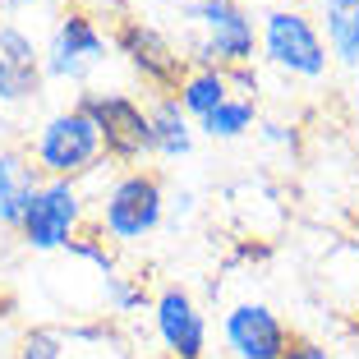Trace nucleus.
I'll return each mask as SVG.
<instances>
[{"label":"nucleus","mask_w":359,"mask_h":359,"mask_svg":"<svg viewBox=\"0 0 359 359\" xmlns=\"http://www.w3.org/2000/svg\"><path fill=\"white\" fill-rule=\"evenodd\" d=\"M32 161L37 170H46V180H79L102 161V134H97L93 116L83 106L55 111L37 138H32Z\"/></svg>","instance_id":"f257e3e1"},{"label":"nucleus","mask_w":359,"mask_h":359,"mask_svg":"<svg viewBox=\"0 0 359 359\" xmlns=\"http://www.w3.org/2000/svg\"><path fill=\"white\" fill-rule=\"evenodd\" d=\"M166 217V194L152 170H125L102 198V231L116 244L148 240Z\"/></svg>","instance_id":"f03ea898"},{"label":"nucleus","mask_w":359,"mask_h":359,"mask_svg":"<svg viewBox=\"0 0 359 359\" xmlns=\"http://www.w3.org/2000/svg\"><path fill=\"white\" fill-rule=\"evenodd\" d=\"M189 19L203 28L198 65H212V69H244V65L254 60L258 28H254V19L240 10V0H194Z\"/></svg>","instance_id":"7ed1b4c3"},{"label":"nucleus","mask_w":359,"mask_h":359,"mask_svg":"<svg viewBox=\"0 0 359 359\" xmlns=\"http://www.w3.org/2000/svg\"><path fill=\"white\" fill-rule=\"evenodd\" d=\"M88 116H93L97 134H102V152L120 166H134V161L152 157V120L148 111L125 93H83L79 97Z\"/></svg>","instance_id":"20e7f679"},{"label":"nucleus","mask_w":359,"mask_h":359,"mask_svg":"<svg viewBox=\"0 0 359 359\" xmlns=\"http://www.w3.org/2000/svg\"><path fill=\"white\" fill-rule=\"evenodd\" d=\"M263 55L295 79H323L327 74V42L299 10H267L263 14Z\"/></svg>","instance_id":"39448f33"},{"label":"nucleus","mask_w":359,"mask_h":359,"mask_svg":"<svg viewBox=\"0 0 359 359\" xmlns=\"http://www.w3.org/2000/svg\"><path fill=\"white\" fill-rule=\"evenodd\" d=\"M79 222H83V194H79L74 180H42L28 203V217H23L19 235L37 254L69 249V240L79 235Z\"/></svg>","instance_id":"423d86ee"},{"label":"nucleus","mask_w":359,"mask_h":359,"mask_svg":"<svg viewBox=\"0 0 359 359\" xmlns=\"http://www.w3.org/2000/svg\"><path fill=\"white\" fill-rule=\"evenodd\" d=\"M116 51L129 60V69H134L143 83H152L161 97H175V88L184 83V55L175 51V42H170L161 28H152V23L143 19H120L116 23Z\"/></svg>","instance_id":"0eeeda50"},{"label":"nucleus","mask_w":359,"mask_h":359,"mask_svg":"<svg viewBox=\"0 0 359 359\" xmlns=\"http://www.w3.org/2000/svg\"><path fill=\"white\" fill-rule=\"evenodd\" d=\"M152 327L166 350V359H203L208 355V323L203 309L194 304V295L184 285H166L152 299Z\"/></svg>","instance_id":"6e6552de"},{"label":"nucleus","mask_w":359,"mask_h":359,"mask_svg":"<svg viewBox=\"0 0 359 359\" xmlns=\"http://www.w3.org/2000/svg\"><path fill=\"white\" fill-rule=\"evenodd\" d=\"M42 60H46V74L51 79H74L79 83V79H88V69H97V65L106 60V37L88 14L69 10L55 23Z\"/></svg>","instance_id":"1a4fd4ad"},{"label":"nucleus","mask_w":359,"mask_h":359,"mask_svg":"<svg viewBox=\"0 0 359 359\" xmlns=\"http://www.w3.org/2000/svg\"><path fill=\"white\" fill-rule=\"evenodd\" d=\"M222 337L235 359H281L290 346L285 323L267 304H235L222 323Z\"/></svg>","instance_id":"9d476101"},{"label":"nucleus","mask_w":359,"mask_h":359,"mask_svg":"<svg viewBox=\"0 0 359 359\" xmlns=\"http://www.w3.org/2000/svg\"><path fill=\"white\" fill-rule=\"evenodd\" d=\"M37 184H42V170L28 166L19 152H0V226H14L19 231Z\"/></svg>","instance_id":"9b49d317"},{"label":"nucleus","mask_w":359,"mask_h":359,"mask_svg":"<svg viewBox=\"0 0 359 359\" xmlns=\"http://www.w3.org/2000/svg\"><path fill=\"white\" fill-rule=\"evenodd\" d=\"M226 97H231V79H226V69H212V65L189 69V74H184V83L175 88V102H180V111H184L189 120L212 116Z\"/></svg>","instance_id":"f8f14e48"},{"label":"nucleus","mask_w":359,"mask_h":359,"mask_svg":"<svg viewBox=\"0 0 359 359\" xmlns=\"http://www.w3.org/2000/svg\"><path fill=\"white\" fill-rule=\"evenodd\" d=\"M148 120H152V148H157V157H184V152L194 148L189 116L180 111L175 97H157Z\"/></svg>","instance_id":"ddd939ff"},{"label":"nucleus","mask_w":359,"mask_h":359,"mask_svg":"<svg viewBox=\"0 0 359 359\" xmlns=\"http://www.w3.org/2000/svg\"><path fill=\"white\" fill-rule=\"evenodd\" d=\"M323 19H327L332 55L359 69V0H323Z\"/></svg>","instance_id":"4468645a"},{"label":"nucleus","mask_w":359,"mask_h":359,"mask_svg":"<svg viewBox=\"0 0 359 359\" xmlns=\"http://www.w3.org/2000/svg\"><path fill=\"white\" fill-rule=\"evenodd\" d=\"M203 125V134L208 138H217V143H231V138H244L249 129L258 125V106H254V97H226L212 116H203L198 120Z\"/></svg>","instance_id":"2eb2a0df"},{"label":"nucleus","mask_w":359,"mask_h":359,"mask_svg":"<svg viewBox=\"0 0 359 359\" xmlns=\"http://www.w3.org/2000/svg\"><path fill=\"white\" fill-rule=\"evenodd\" d=\"M42 88V69H23V65L0 60V102H28Z\"/></svg>","instance_id":"dca6fc26"},{"label":"nucleus","mask_w":359,"mask_h":359,"mask_svg":"<svg viewBox=\"0 0 359 359\" xmlns=\"http://www.w3.org/2000/svg\"><path fill=\"white\" fill-rule=\"evenodd\" d=\"M0 60L23 65V69H37V65H42V55H37V42H32L28 32L14 28V23H5V28H0Z\"/></svg>","instance_id":"f3484780"},{"label":"nucleus","mask_w":359,"mask_h":359,"mask_svg":"<svg viewBox=\"0 0 359 359\" xmlns=\"http://www.w3.org/2000/svg\"><path fill=\"white\" fill-rule=\"evenodd\" d=\"M65 355V337L51 327H32L19 346V359H60Z\"/></svg>","instance_id":"a211bd4d"},{"label":"nucleus","mask_w":359,"mask_h":359,"mask_svg":"<svg viewBox=\"0 0 359 359\" xmlns=\"http://www.w3.org/2000/svg\"><path fill=\"white\" fill-rule=\"evenodd\" d=\"M106 299H111V309L116 313H129V309H138V304H148V295H143V285L138 281H129V276H106Z\"/></svg>","instance_id":"6ab92c4d"},{"label":"nucleus","mask_w":359,"mask_h":359,"mask_svg":"<svg viewBox=\"0 0 359 359\" xmlns=\"http://www.w3.org/2000/svg\"><path fill=\"white\" fill-rule=\"evenodd\" d=\"M281 359H327V350L318 346V341H309V337H290V346H285Z\"/></svg>","instance_id":"aec40b11"},{"label":"nucleus","mask_w":359,"mask_h":359,"mask_svg":"<svg viewBox=\"0 0 359 359\" xmlns=\"http://www.w3.org/2000/svg\"><path fill=\"white\" fill-rule=\"evenodd\" d=\"M263 138H267V143H285V148H295V143H299L295 129H285V125H263Z\"/></svg>","instance_id":"412c9836"},{"label":"nucleus","mask_w":359,"mask_h":359,"mask_svg":"<svg viewBox=\"0 0 359 359\" xmlns=\"http://www.w3.org/2000/svg\"><path fill=\"white\" fill-rule=\"evenodd\" d=\"M5 309H10V299H5V295H0V318H5Z\"/></svg>","instance_id":"4be33fe9"},{"label":"nucleus","mask_w":359,"mask_h":359,"mask_svg":"<svg viewBox=\"0 0 359 359\" xmlns=\"http://www.w3.org/2000/svg\"><path fill=\"white\" fill-rule=\"evenodd\" d=\"M5 5H32V0H5Z\"/></svg>","instance_id":"5701e85b"},{"label":"nucleus","mask_w":359,"mask_h":359,"mask_svg":"<svg viewBox=\"0 0 359 359\" xmlns=\"http://www.w3.org/2000/svg\"><path fill=\"white\" fill-rule=\"evenodd\" d=\"M355 231H359V212H355Z\"/></svg>","instance_id":"b1692460"}]
</instances>
